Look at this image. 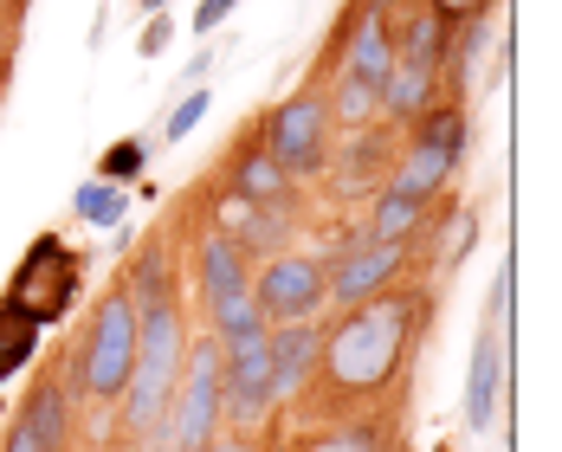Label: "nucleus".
<instances>
[{
	"mask_svg": "<svg viewBox=\"0 0 562 452\" xmlns=\"http://www.w3.org/2000/svg\"><path fill=\"white\" fill-rule=\"evenodd\" d=\"M162 433L175 440V452L214 447V433H221V342L214 337H188V362H181Z\"/></svg>",
	"mask_w": 562,
	"mask_h": 452,
	"instance_id": "423d86ee",
	"label": "nucleus"
},
{
	"mask_svg": "<svg viewBox=\"0 0 562 452\" xmlns=\"http://www.w3.org/2000/svg\"><path fill=\"white\" fill-rule=\"evenodd\" d=\"M78 272H85V259L71 252V239L65 233H40L33 246H26V259H20V272L7 284V310H20L33 330H46L58 317H71V297H78Z\"/></svg>",
	"mask_w": 562,
	"mask_h": 452,
	"instance_id": "39448f33",
	"label": "nucleus"
},
{
	"mask_svg": "<svg viewBox=\"0 0 562 452\" xmlns=\"http://www.w3.org/2000/svg\"><path fill=\"white\" fill-rule=\"evenodd\" d=\"M440 98H447L440 65H394L389 84H382V116H389L394 129H407V123H420V116L434 111Z\"/></svg>",
	"mask_w": 562,
	"mask_h": 452,
	"instance_id": "6ab92c4d",
	"label": "nucleus"
},
{
	"mask_svg": "<svg viewBox=\"0 0 562 452\" xmlns=\"http://www.w3.org/2000/svg\"><path fill=\"white\" fill-rule=\"evenodd\" d=\"M452 174H459V156L447 149H434V143H420V136H401V149H394L389 162V181L394 194H414V201H434V194H447Z\"/></svg>",
	"mask_w": 562,
	"mask_h": 452,
	"instance_id": "f3484780",
	"label": "nucleus"
},
{
	"mask_svg": "<svg viewBox=\"0 0 562 452\" xmlns=\"http://www.w3.org/2000/svg\"><path fill=\"white\" fill-rule=\"evenodd\" d=\"M71 214L85 226H116L130 214V188H111V181H85L78 194H71Z\"/></svg>",
	"mask_w": 562,
	"mask_h": 452,
	"instance_id": "4be33fe9",
	"label": "nucleus"
},
{
	"mask_svg": "<svg viewBox=\"0 0 562 452\" xmlns=\"http://www.w3.org/2000/svg\"><path fill=\"white\" fill-rule=\"evenodd\" d=\"M143 169H149V143L143 136H123V143H111L98 156V181H111V188H130Z\"/></svg>",
	"mask_w": 562,
	"mask_h": 452,
	"instance_id": "393cba45",
	"label": "nucleus"
},
{
	"mask_svg": "<svg viewBox=\"0 0 562 452\" xmlns=\"http://www.w3.org/2000/svg\"><path fill=\"white\" fill-rule=\"evenodd\" d=\"M434 7H440V13H447L452 26H459V20H472V13H492L498 0H434Z\"/></svg>",
	"mask_w": 562,
	"mask_h": 452,
	"instance_id": "c756f323",
	"label": "nucleus"
},
{
	"mask_svg": "<svg viewBox=\"0 0 562 452\" xmlns=\"http://www.w3.org/2000/svg\"><path fill=\"white\" fill-rule=\"evenodd\" d=\"M505 337L510 330H492V324H479V337H472V369H465V427L472 433H492V420L505 407Z\"/></svg>",
	"mask_w": 562,
	"mask_h": 452,
	"instance_id": "f8f14e48",
	"label": "nucleus"
},
{
	"mask_svg": "<svg viewBox=\"0 0 562 452\" xmlns=\"http://www.w3.org/2000/svg\"><path fill=\"white\" fill-rule=\"evenodd\" d=\"M389 33H394V65H447L452 20L434 0H394Z\"/></svg>",
	"mask_w": 562,
	"mask_h": 452,
	"instance_id": "ddd939ff",
	"label": "nucleus"
},
{
	"mask_svg": "<svg viewBox=\"0 0 562 452\" xmlns=\"http://www.w3.org/2000/svg\"><path fill=\"white\" fill-rule=\"evenodd\" d=\"M194 284H201V310H221V304H233V297L252 291V259L233 246V233H207V239H201Z\"/></svg>",
	"mask_w": 562,
	"mask_h": 452,
	"instance_id": "dca6fc26",
	"label": "nucleus"
},
{
	"mask_svg": "<svg viewBox=\"0 0 562 452\" xmlns=\"http://www.w3.org/2000/svg\"><path fill=\"white\" fill-rule=\"evenodd\" d=\"M169 33H175V20H169V13H149V26H143L136 53H143V58H162V53H169Z\"/></svg>",
	"mask_w": 562,
	"mask_h": 452,
	"instance_id": "c85d7f7f",
	"label": "nucleus"
},
{
	"mask_svg": "<svg viewBox=\"0 0 562 452\" xmlns=\"http://www.w3.org/2000/svg\"><path fill=\"white\" fill-rule=\"evenodd\" d=\"M440 233H447V246H440V252H427V259H434V279L459 272V259H465V252H472V239H479V214H472V207H452L447 221H440Z\"/></svg>",
	"mask_w": 562,
	"mask_h": 452,
	"instance_id": "b1692460",
	"label": "nucleus"
},
{
	"mask_svg": "<svg viewBox=\"0 0 562 452\" xmlns=\"http://www.w3.org/2000/svg\"><path fill=\"white\" fill-rule=\"evenodd\" d=\"M207 104H214V98H207V84H194V91H188V98H181V104L169 111L162 136H169V143H188V136H194V123L207 116Z\"/></svg>",
	"mask_w": 562,
	"mask_h": 452,
	"instance_id": "a878e982",
	"label": "nucleus"
},
{
	"mask_svg": "<svg viewBox=\"0 0 562 452\" xmlns=\"http://www.w3.org/2000/svg\"><path fill=\"white\" fill-rule=\"evenodd\" d=\"M116 284L130 291L136 310H149V304H162V297H181V291H175V233H149V239L130 252V265H123Z\"/></svg>",
	"mask_w": 562,
	"mask_h": 452,
	"instance_id": "a211bd4d",
	"label": "nucleus"
},
{
	"mask_svg": "<svg viewBox=\"0 0 562 452\" xmlns=\"http://www.w3.org/2000/svg\"><path fill=\"white\" fill-rule=\"evenodd\" d=\"M7 65H13V53H0V91H7Z\"/></svg>",
	"mask_w": 562,
	"mask_h": 452,
	"instance_id": "473e14b6",
	"label": "nucleus"
},
{
	"mask_svg": "<svg viewBox=\"0 0 562 452\" xmlns=\"http://www.w3.org/2000/svg\"><path fill=\"white\" fill-rule=\"evenodd\" d=\"M233 53V39H207V46H201V53L188 58V65H181V84H188V91H194V84H207V78H214V71H221V58Z\"/></svg>",
	"mask_w": 562,
	"mask_h": 452,
	"instance_id": "bb28decb",
	"label": "nucleus"
},
{
	"mask_svg": "<svg viewBox=\"0 0 562 452\" xmlns=\"http://www.w3.org/2000/svg\"><path fill=\"white\" fill-rule=\"evenodd\" d=\"M181 362H188V310H181V297H162V304L136 310V362H130V382H123V400H116L123 427L136 440L162 433Z\"/></svg>",
	"mask_w": 562,
	"mask_h": 452,
	"instance_id": "f03ea898",
	"label": "nucleus"
},
{
	"mask_svg": "<svg viewBox=\"0 0 562 452\" xmlns=\"http://www.w3.org/2000/svg\"><path fill=\"white\" fill-rule=\"evenodd\" d=\"M401 447V407L382 414H356V420H324V427H304L297 452H394Z\"/></svg>",
	"mask_w": 562,
	"mask_h": 452,
	"instance_id": "2eb2a0df",
	"label": "nucleus"
},
{
	"mask_svg": "<svg viewBox=\"0 0 562 452\" xmlns=\"http://www.w3.org/2000/svg\"><path fill=\"white\" fill-rule=\"evenodd\" d=\"M252 304L266 324H311L324 310V259L311 252H272L252 272Z\"/></svg>",
	"mask_w": 562,
	"mask_h": 452,
	"instance_id": "0eeeda50",
	"label": "nucleus"
},
{
	"mask_svg": "<svg viewBox=\"0 0 562 452\" xmlns=\"http://www.w3.org/2000/svg\"><path fill=\"white\" fill-rule=\"evenodd\" d=\"M226 188H233V201L239 207H272V214H297V181L266 156V143H259V129L239 143V156L226 162Z\"/></svg>",
	"mask_w": 562,
	"mask_h": 452,
	"instance_id": "9d476101",
	"label": "nucleus"
},
{
	"mask_svg": "<svg viewBox=\"0 0 562 452\" xmlns=\"http://www.w3.org/2000/svg\"><path fill=\"white\" fill-rule=\"evenodd\" d=\"M434 310H440V291H427L420 279H394L389 291L337 310V324H324L311 382L297 388V414L311 427H324V420L401 407L414 349H420V330Z\"/></svg>",
	"mask_w": 562,
	"mask_h": 452,
	"instance_id": "f257e3e1",
	"label": "nucleus"
},
{
	"mask_svg": "<svg viewBox=\"0 0 562 452\" xmlns=\"http://www.w3.org/2000/svg\"><path fill=\"white\" fill-rule=\"evenodd\" d=\"M233 7H239V0H201V7H194V20H188V26H194V33H201V39H214V33H221V26H226V13H233Z\"/></svg>",
	"mask_w": 562,
	"mask_h": 452,
	"instance_id": "cd10ccee",
	"label": "nucleus"
},
{
	"mask_svg": "<svg viewBox=\"0 0 562 452\" xmlns=\"http://www.w3.org/2000/svg\"><path fill=\"white\" fill-rule=\"evenodd\" d=\"M394 149H401L394 123H369V129H356V136H342V143H330V162H324V169L337 174L330 188H337L342 201H356V194H382V181H389Z\"/></svg>",
	"mask_w": 562,
	"mask_h": 452,
	"instance_id": "1a4fd4ad",
	"label": "nucleus"
},
{
	"mask_svg": "<svg viewBox=\"0 0 562 452\" xmlns=\"http://www.w3.org/2000/svg\"><path fill=\"white\" fill-rule=\"evenodd\" d=\"M13 427L40 452H78V400H65V388L53 382V369H40V382L20 395Z\"/></svg>",
	"mask_w": 562,
	"mask_h": 452,
	"instance_id": "9b49d317",
	"label": "nucleus"
},
{
	"mask_svg": "<svg viewBox=\"0 0 562 452\" xmlns=\"http://www.w3.org/2000/svg\"><path fill=\"white\" fill-rule=\"evenodd\" d=\"M136 7H143V13H169V0H136Z\"/></svg>",
	"mask_w": 562,
	"mask_h": 452,
	"instance_id": "2f4dec72",
	"label": "nucleus"
},
{
	"mask_svg": "<svg viewBox=\"0 0 562 452\" xmlns=\"http://www.w3.org/2000/svg\"><path fill=\"white\" fill-rule=\"evenodd\" d=\"M407 272H414V246H401V239H362V246H349L337 259H324V304L349 310V304L389 291Z\"/></svg>",
	"mask_w": 562,
	"mask_h": 452,
	"instance_id": "6e6552de",
	"label": "nucleus"
},
{
	"mask_svg": "<svg viewBox=\"0 0 562 452\" xmlns=\"http://www.w3.org/2000/svg\"><path fill=\"white\" fill-rule=\"evenodd\" d=\"M362 7H382V13H389V7H394V0H362Z\"/></svg>",
	"mask_w": 562,
	"mask_h": 452,
	"instance_id": "72a5a7b5",
	"label": "nucleus"
},
{
	"mask_svg": "<svg viewBox=\"0 0 562 452\" xmlns=\"http://www.w3.org/2000/svg\"><path fill=\"white\" fill-rule=\"evenodd\" d=\"M33 342H40V330H33L20 310L0 304V382H13V375L33 362Z\"/></svg>",
	"mask_w": 562,
	"mask_h": 452,
	"instance_id": "5701e85b",
	"label": "nucleus"
},
{
	"mask_svg": "<svg viewBox=\"0 0 562 452\" xmlns=\"http://www.w3.org/2000/svg\"><path fill=\"white\" fill-rule=\"evenodd\" d=\"M0 452H40V447H33V440H26V433L7 420V433H0Z\"/></svg>",
	"mask_w": 562,
	"mask_h": 452,
	"instance_id": "7c9ffc66",
	"label": "nucleus"
},
{
	"mask_svg": "<svg viewBox=\"0 0 562 452\" xmlns=\"http://www.w3.org/2000/svg\"><path fill=\"white\" fill-rule=\"evenodd\" d=\"M317 342H324V324H272L266 330V349H272V388L284 395H297L304 382H311V369H317Z\"/></svg>",
	"mask_w": 562,
	"mask_h": 452,
	"instance_id": "aec40b11",
	"label": "nucleus"
},
{
	"mask_svg": "<svg viewBox=\"0 0 562 452\" xmlns=\"http://www.w3.org/2000/svg\"><path fill=\"white\" fill-rule=\"evenodd\" d=\"M394 71V33H389V13L382 7H362L356 0V26H349V46H342V78H362L375 98Z\"/></svg>",
	"mask_w": 562,
	"mask_h": 452,
	"instance_id": "4468645a",
	"label": "nucleus"
},
{
	"mask_svg": "<svg viewBox=\"0 0 562 452\" xmlns=\"http://www.w3.org/2000/svg\"><path fill=\"white\" fill-rule=\"evenodd\" d=\"M78 349H85V400L116 407L123 382H130V362H136V304H130L123 284H111L91 304V317L78 330Z\"/></svg>",
	"mask_w": 562,
	"mask_h": 452,
	"instance_id": "20e7f679",
	"label": "nucleus"
},
{
	"mask_svg": "<svg viewBox=\"0 0 562 452\" xmlns=\"http://www.w3.org/2000/svg\"><path fill=\"white\" fill-rule=\"evenodd\" d=\"M259 143H266V156H272L291 181H317L324 162H330V143H337V123H330V84L304 78L279 111L259 123Z\"/></svg>",
	"mask_w": 562,
	"mask_h": 452,
	"instance_id": "7ed1b4c3",
	"label": "nucleus"
},
{
	"mask_svg": "<svg viewBox=\"0 0 562 452\" xmlns=\"http://www.w3.org/2000/svg\"><path fill=\"white\" fill-rule=\"evenodd\" d=\"M330 123H337V136H356V129H369V123H382V98L362 84V78H330Z\"/></svg>",
	"mask_w": 562,
	"mask_h": 452,
	"instance_id": "412c9836",
	"label": "nucleus"
}]
</instances>
